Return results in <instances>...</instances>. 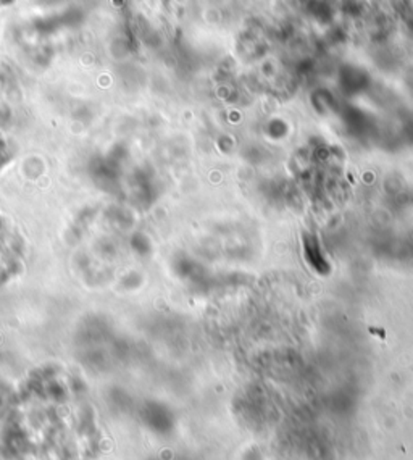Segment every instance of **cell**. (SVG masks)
<instances>
[{
  "mask_svg": "<svg viewBox=\"0 0 413 460\" xmlns=\"http://www.w3.org/2000/svg\"><path fill=\"white\" fill-rule=\"evenodd\" d=\"M10 244H12V243H8L7 238H5V233H4V228H2V225H0V273L4 270H8L7 261L12 257V254H8Z\"/></svg>",
  "mask_w": 413,
  "mask_h": 460,
  "instance_id": "cell-1",
  "label": "cell"
}]
</instances>
